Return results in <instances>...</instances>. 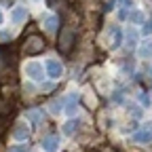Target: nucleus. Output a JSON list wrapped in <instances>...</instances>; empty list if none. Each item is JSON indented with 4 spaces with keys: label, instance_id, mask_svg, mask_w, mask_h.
I'll return each mask as SVG.
<instances>
[{
    "label": "nucleus",
    "instance_id": "nucleus-1",
    "mask_svg": "<svg viewBox=\"0 0 152 152\" xmlns=\"http://www.w3.org/2000/svg\"><path fill=\"white\" fill-rule=\"evenodd\" d=\"M42 66H45V76L49 80H61L64 78V72H66V68H64V61L59 59V57H47V59L42 61Z\"/></svg>",
    "mask_w": 152,
    "mask_h": 152
},
{
    "label": "nucleus",
    "instance_id": "nucleus-2",
    "mask_svg": "<svg viewBox=\"0 0 152 152\" xmlns=\"http://www.w3.org/2000/svg\"><path fill=\"white\" fill-rule=\"evenodd\" d=\"M23 74L26 78L32 80V83H42L47 76H45V66L40 59H28L23 64Z\"/></svg>",
    "mask_w": 152,
    "mask_h": 152
},
{
    "label": "nucleus",
    "instance_id": "nucleus-3",
    "mask_svg": "<svg viewBox=\"0 0 152 152\" xmlns=\"http://www.w3.org/2000/svg\"><path fill=\"white\" fill-rule=\"evenodd\" d=\"M61 102H64V112L68 114V116L74 118L76 110L80 108V95L76 93V91H68L66 95H61Z\"/></svg>",
    "mask_w": 152,
    "mask_h": 152
},
{
    "label": "nucleus",
    "instance_id": "nucleus-4",
    "mask_svg": "<svg viewBox=\"0 0 152 152\" xmlns=\"http://www.w3.org/2000/svg\"><path fill=\"white\" fill-rule=\"evenodd\" d=\"M76 42V30L74 28H61V34H59V51L61 53H70L72 47Z\"/></svg>",
    "mask_w": 152,
    "mask_h": 152
},
{
    "label": "nucleus",
    "instance_id": "nucleus-5",
    "mask_svg": "<svg viewBox=\"0 0 152 152\" xmlns=\"http://www.w3.org/2000/svg\"><path fill=\"white\" fill-rule=\"evenodd\" d=\"M45 47H47L45 38L32 34V36H28V40H26V45H23V53H26V55H36V53H42Z\"/></svg>",
    "mask_w": 152,
    "mask_h": 152
},
{
    "label": "nucleus",
    "instance_id": "nucleus-6",
    "mask_svg": "<svg viewBox=\"0 0 152 152\" xmlns=\"http://www.w3.org/2000/svg\"><path fill=\"white\" fill-rule=\"evenodd\" d=\"M40 28L47 32V34H55L57 28H59V17H57V13H42L40 15Z\"/></svg>",
    "mask_w": 152,
    "mask_h": 152
},
{
    "label": "nucleus",
    "instance_id": "nucleus-7",
    "mask_svg": "<svg viewBox=\"0 0 152 152\" xmlns=\"http://www.w3.org/2000/svg\"><path fill=\"white\" fill-rule=\"evenodd\" d=\"M28 19H30V11L26 4H15L11 9V23L13 26H23Z\"/></svg>",
    "mask_w": 152,
    "mask_h": 152
},
{
    "label": "nucleus",
    "instance_id": "nucleus-8",
    "mask_svg": "<svg viewBox=\"0 0 152 152\" xmlns=\"http://www.w3.org/2000/svg\"><path fill=\"white\" fill-rule=\"evenodd\" d=\"M123 28L121 26H110L108 28V49L116 51L121 45H123Z\"/></svg>",
    "mask_w": 152,
    "mask_h": 152
},
{
    "label": "nucleus",
    "instance_id": "nucleus-9",
    "mask_svg": "<svg viewBox=\"0 0 152 152\" xmlns=\"http://www.w3.org/2000/svg\"><path fill=\"white\" fill-rule=\"evenodd\" d=\"M26 121H28V125H32V127H40L42 121H45V110H42V108H32V110H28V112H26Z\"/></svg>",
    "mask_w": 152,
    "mask_h": 152
},
{
    "label": "nucleus",
    "instance_id": "nucleus-10",
    "mask_svg": "<svg viewBox=\"0 0 152 152\" xmlns=\"http://www.w3.org/2000/svg\"><path fill=\"white\" fill-rule=\"evenodd\" d=\"M125 19L129 21V26H142V23L146 21V13H144L142 9H129Z\"/></svg>",
    "mask_w": 152,
    "mask_h": 152
},
{
    "label": "nucleus",
    "instance_id": "nucleus-11",
    "mask_svg": "<svg viewBox=\"0 0 152 152\" xmlns=\"http://www.w3.org/2000/svg\"><path fill=\"white\" fill-rule=\"evenodd\" d=\"M135 53H137L140 59H150L152 61V38H144L140 42V47L135 49Z\"/></svg>",
    "mask_w": 152,
    "mask_h": 152
},
{
    "label": "nucleus",
    "instance_id": "nucleus-12",
    "mask_svg": "<svg viewBox=\"0 0 152 152\" xmlns=\"http://www.w3.org/2000/svg\"><path fill=\"white\" fill-rule=\"evenodd\" d=\"M30 125H26V123H21L19 121L17 125H15V129H13V140L15 142H26L28 137H30V129H28Z\"/></svg>",
    "mask_w": 152,
    "mask_h": 152
},
{
    "label": "nucleus",
    "instance_id": "nucleus-13",
    "mask_svg": "<svg viewBox=\"0 0 152 152\" xmlns=\"http://www.w3.org/2000/svg\"><path fill=\"white\" fill-rule=\"evenodd\" d=\"M137 36H140V30L135 26H129L127 32H123V40H127V47H135V40H137Z\"/></svg>",
    "mask_w": 152,
    "mask_h": 152
},
{
    "label": "nucleus",
    "instance_id": "nucleus-14",
    "mask_svg": "<svg viewBox=\"0 0 152 152\" xmlns=\"http://www.w3.org/2000/svg\"><path fill=\"white\" fill-rule=\"evenodd\" d=\"M57 148H59V137L57 135H47L42 140V150L45 152H55Z\"/></svg>",
    "mask_w": 152,
    "mask_h": 152
},
{
    "label": "nucleus",
    "instance_id": "nucleus-15",
    "mask_svg": "<svg viewBox=\"0 0 152 152\" xmlns=\"http://www.w3.org/2000/svg\"><path fill=\"white\" fill-rule=\"evenodd\" d=\"M78 127H80V121H78V118H70V121L64 123L61 133H64V135H74V133L78 131Z\"/></svg>",
    "mask_w": 152,
    "mask_h": 152
},
{
    "label": "nucleus",
    "instance_id": "nucleus-16",
    "mask_svg": "<svg viewBox=\"0 0 152 152\" xmlns=\"http://www.w3.org/2000/svg\"><path fill=\"white\" fill-rule=\"evenodd\" d=\"M49 110H51V114L59 116V114L64 112V102H61V97H55V99H51V102H49Z\"/></svg>",
    "mask_w": 152,
    "mask_h": 152
},
{
    "label": "nucleus",
    "instance_id": "nucleus-17",
    "mask_svg": "<svg viewBox=\"0 0 152 152\" xmlns=\"http://www.w3.org/2000/svg\"><path fill=\"white\" fill-rule=\"evenodd\" d=\"M133 140L140 142V144H150V142H152V131H146V129H144V131H137Z\"/></svg>",
    "mask_w": 152,
    "mask_h": 152
},
{
    "label": "nucleus",
    "instance_id": "nucleus-18",
    "mask_svg": "<svg viewBox=\"0 0 152 152\" xmlns=\"http://www.w3.org/2000/svg\"><path fill=\"white\" fill-rule=\"evenodd\" d=\"M140 34H144L146 38H150V34H152V19H146V21L142 23V30H140Z\"/></svg>",
    "mask_w": 152,
    "mask_h": 152
},
{
    "label": "nucleus",
    "instance_id": "nucleus-19",
    "mask_svg": "<svg viewBox=\"0 0 152 152\" xmlns=\"http://www.w3.org/2000/svg\"><path fill=\"white\" fill-rule=\"evenodd\" d=\"M11 38H13L11 30H2V28H0V45H7V42H11Z\"/></svg>",
    "mask_w": 152,
    "mask_h": 152
},
{
    "label": "nucleus",
    "instance_id": "nucleus-20",
    "mask_svg": "<svg viewBox=\"0 0 152 152\" xmlns=\"http://www.w3.org/2000/svg\"><path fill=\"white\" fill-rule=\"evenodd\" d=\"M150 95L146 93V91H142V95H140V106H146V108H150Z\"/></svg>",
    "mask_w": 152,
    "mask_h": 152
},
{
    "label": "nucleus",
    "instance_id": "nucleus-21",
    "mask_svg": "<svg viewBox=\"0 0 152 152\" xmlns=\"http://www.w3.org/2000/svg\"><path fill=\"white\" fill-rule=\"evenodd\" d=\"M4 68H7V59H4V55L0 53V72H2Z\"/></svg>",
    "mask_w": 152,
    "mask_h": 152
},
{
    "label": "nucleus",
    "instance_id": "nucleus-22",
    "mask_svg": "<svg viewBox=\"0 0 152 152\" xmlns=\"http://www.w3.org/2000/svg\"><path fill=\"white\" fill-rule=\"evenodd\" d=\"M4 26V13H2V9H0V28Z\"/></svg>",
    "mask_w": 152,
    "mask_h": 152
},
{
    "label": "nucleus",
    "instance_id": "nucleus-23",
    "mask_svg": "<svg viewBox=\"0 0 152 152\" xmlns=\"http://www.w3.org/2000/svg\"><path fill=\"white\" fill-rule=\"evenodd\" d=\"M32 2H40V0H32Z\"/></svg>",
    "mask_w": 152,
    "mask_h": 152
},
{
    "label": "nucleus",
    "instance_id": "nucleus-24",
    "mask_svg": "<svg viewBox=\"0 0 152 152\" xmlns=\"http://www.w3.org/2000/svg\"><path fill=\"white\" fill-rule=\"evenodd\" d=\"M150 76H152V68H150Z\"/></svg>",
    "mask_w": 152,
    "mask_h": 152
}]
</instances>
